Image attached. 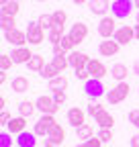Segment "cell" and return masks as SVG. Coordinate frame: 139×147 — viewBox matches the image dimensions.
Listing matches in <instances>:
<instances>
[{"label": "cell", "mask_w": 139, "mask_h": 147, "mask_svg": "<svg viewBox=\"0 0 139 147\" xmlns=\"http://www.w3.org/2000/svg\"><path fill=\"white\" fill-rule=\"evenodd\" d=\"M4 41L14 45V47H25L29 41H27V31H21V29H12V31H4Z\"/></svg>", "instance_id": "cell-7"}, {"label": "cell", "mask_w": 139, "mask_h": 147, "mask_svg": "<svg viewBox=\"0 0 139 147\" xmlns=\"http://www.w3.org/2000/svg\"><path fill=\"white\" fill-rule=\"evenodd\" d=\"M84 143H86V147H102V139L98 135H92L88 141H84Z\"/></svg>", "instance_id": "cell-40"}, {"label": "cell", "mask_w": 139, "mask_h": 147, "mask_svg": "<svg viewBox=\"0 0 139 147\" xmlns=\"http://www.w3.org/2000/svg\"><path fill=\"white\" fill-rule=\"evenodd\" d=\"M113 39H115V41H119L121 45H129V43L135 39V27H131V25H123V27H119Z\"/></svg>", "instance_id": "cell-9"}, {"label": "cell", "mask_w": 139, "mask_h": 147, "mask_svg": "<svg viewBox=\"0 0 139 147\" xmlns=\"http://www.w3.org/2000/svg\"><path fill=\"white\" fill-rule=\"evenodd\" d=\"M12 145V133H0V147H10Z\"/></svg>", "instance_id": "cell-38"}, {"label": "cell", "mask_w": 139, "mask_h": 147, "mask_svg": "<svg viewBox=\"0 0 139 147\" xmlns=\"http://www.w3.org/2000/svg\"><path fill=\"white\" fill-rule=\"evenodd\" d=\"M14 2H21V0H14Z\"/></svg>", "instance_id": "cell-55"}, {"label": "cell", "mask_w": 139, "mask_h": 147, "mask_svg": "<svg viewBox=\"0 0 139 147\" xmlns=\"http://www.w3.org/2000/svg\"><path fill=\"white\" fill-rule=\"evenodd\" d=\"M37 23L41 25L43 31H51V29H53V14H41L37 18Z\"/></svg>", "instance_id": "cell-32"}, {"label": "cell", "mask_w": 139, "mask_h": 147, "mask_svg": "<svg viewBox=\"0 0 139 147\" xmlns=\"http://www.w3.org/2000/svg\"><path fill=\"white\" fill-rule=\"evenodd\" d=\"M10 119H12V117L6 113V110H2V115H0V125H8V123H10Z\"/></svg>", "instance_id": "cell-43"}, {"label": "cell", "mask_w": 139, "mask_h": 147, "mask_svg": "<svg viewBox=\"0 0 139 147\" xmlns=\"http://www.w3.org/2000/svg\"><path fill=\"white\" fill-rule=\"evenodd\" d=\"M119 49H121V43L115 41V39H104L98 45V53L102 55V57H113V55L119 53Z\"/></svg>", "instance_id": "cell-10"}, {"label": "cell", "mask_w": 139, "mask_h": 147, "mask_svg": "<svg viewBox=\"0 0 139 147\" xmlns=\"http://www.w3.org/2000/svg\"><path fill=\"white\" fill-rule=\"evenodd\" d=\"M111 76L117 80V82H125L127 80V65L125 63H115L111 67Z\"/></svg>", "instance_id": "cell-23"}, {"label": "cell", "mask_w": 139, "mask_h": 147, "mask_svg": "<svg viewBox=\"0 0 139 147\" xmlns=\"http://www.w3.org/2000/svg\"><path fill=\"white\" fill-rule=\"evenodd\" d=\"M19 10H21V2H14V0H10L8 4L2 6V14H6V16H16Z\"/></svg>", "instance_id": "cell-28"}, {"label": "cell", "mask_w": 139, "mask_h": 147, "mask_svg": "<svg viewBox=\"0 0 139 147\" xmlns=\"http://www.w3.org/2000/svg\"><path fill=\"white\" fill-rule=\"evenodd\" d=\"M88 8L92 14L107 16V12L111 10V4H109V0H88Z\"/></svg>", "instance_id": "cell-15"}, {"label": "cell", "mask_w": 139, "mask_h": 147, "mask_svg": "<svg viewBox=\"0 0 139 147\" xmlns=\"http://www.w3.org/2000/svg\"><path fill=\"white\" fill-rule=\"evenodd\" d=\"M102 110H104V106H102V104H98V102H94V100H92V102H90V104H88V110H86V113H88V115H90V117H96V115H98V113H102Z\"/></svg>", "instance_id": "cell-37"}, {"label": "cell", "mask_w": 139, "mask_h": 147, "mask_svg": "<svg viewBox=\"0 0 139 147\" xmlns=\"http://www.w3.org/2000/svg\"><path fill=\"white\" fill-rule=\"evenodd\" d=\"M76 147H86V143H78V145H76Z\"/></svg>", "instance_id": "cell-52"}, {"label": "cell", "mask_w": 139, "mask_h": 147, "mask_svg": "<svg viewBox=\"0 0 139 147\" xmlns=\"http://www.w3.org/2000/svg\"><path fill=\"white\" fill-rule=\"evenodd\" d=\"M86 69H88L90 78H98V80H102V78L109 74V69L104 67V63H102V61H98V59H92V57H90L88 65H86Z\"/></svg>", "instance_id": "cell-14"}, {"label": "cell", "mask_w": 139, "mask_h": 147, "mask_svg": "<svg viewBox=\"0 0 139 147\" xmlns=\"http://www.w3.org/2000/svg\"><path fill=\"white\" fill-rule=\"evenodd\" d=\"M45 65H47V63H45V57H43V55H33V57L27 61V67H29L31 71H41Z\"/></svg>", "instance_id": "cell-24"}, {"label": "cell", "mask_w": 139, "mask_h": 147, "mask_svg": "<svg viewBox=\"0 0 139 147\" xmlns=\"http://www.w3.org/2000/svg\"><path fill=\"white\" fill-rule=\"evenodd\" d=\"M53 100H55V104L61 106V104L65 102V92H63V90H55V92H53Z\"/></svg>", "instance_id": "cell-41"}, {"label": "cell", "mask_w": 139, "mask_h": 147, "mask_svg": "<svg viewBox=\"0 0 139 147\" xmlns=\"http://www.w3.org/2000/svg\"><path fill=\"white\" fill-rule=\"evenodd\" d=\"M127 96H129V84L127 82H119L107 94V100H109V104H119V102H123Z\"/></svg>", "instance_id": "cell-4"}, {"label": "cell", "mask_w": 139, "mask_h": 147, "mask_svg": "<svg viewBox=\"0 0 139 147\" xmlns=\"http://www.w3.org/2000/svg\"><path fill=\"white\" fill-rule=\"evenodd\" d=\"M117 33V18L115 16H102L98 23V35L102 39H113Z\"/></svg>", "instance_id": "cell-3"}, {"label": "cell", "mask_w": 139, "mask_h": 147, "mask_svg": "<svg viewBox=\"0 0 139 147\" xmlns=\"http://www.w3.org/2000/svg\"><path fill=\"white\" fill-rule=\"evenodd\" d=\"M67 35L72 37V41H74L76 45H80V43L86 41V37H88V27H86L84 23H74Z\"/></svg>", "instance_id": "cell-11"}, {"label": "cell", "mask_w": 139, "mask_h": 147, "mask_svg": "<svg viewBox=\"0 0 139 147\" xmlns=\"http://www.w3.org/2000/svg\"><path fill=\"white\" fill-rule=\"evenodd\" d=\"M98 137L102 139V143H109L113 139V129H107V127H100L98 129Z\"/></svg>", "instance_id": "cell-36"}, {"label": "cell", "mask_w": 139, "mask_h": 147, "mask_svg": "<svg viewBox=\"0 0 139 147\" xmlns=\"http://www.w3.org/2000/svg\"><path fill=\"white\" fill-rule=\"evenodd\" d=\"M10 57H12L14 63H27V61L33 57V53H31V49L25 45V47H14L12 53H10Z\"/></svg>", "instance_id": "cell-16"}, {"label": "cell", "mask_w": 139, "mask_h": 147, "mask_svg": "<svg viewBox=\"0 0 139 147\" xmlns=\"http://www.w3.org/2000/svg\"><path fill=\"white\" fill-rule=\"evenodd\" d=\"M0 108H2V110L6 108V98H0Z\"/></svg>", "instance_id": "cell-48"}, {"label": "cell", "mask_w": 139, "mask_h": 147, "mask_svg": "<svg viewBox=\"0 0 139 147\" xmlns=\"http://www.w3.org/2000/svg\"><path fill=\"white\" fill-rule=\"evenodd\" d=\"M129 143H131V147H139V133H137V135H133Z\"/></svg>", "instance_id": "cell-44"}, {"label": "cell", "mask_w": 139, "mask_h": 147, "mask_svg": "<svg viewBox=\"0 0 139 147\" xmlns=\"http://www.w3.org/2000/svg\"><path fill=\"white\" fill-rule=\"evenodd\" d=\"M8 127V133H12V135H21L23 131H27V119L25 117H12L10 119V123L6 125Z\"/></svg>", "instance_id": "cell-17"}, {"label": "cell", "mask_w": 139, "mask_h": 147, "mask_svg": "<svg viewBox=\"0 0 139 147\" xmlns=\"http://www.w3.org/2000/svg\"><path fill=\"white\" fill-rule=\"evenodd\" d=\"M59 45H61V49H63L65 53H67V51L72 53V51H74V47H76V43L72 41V37H70V35H63V39L59 41Z\"/></svg>", "instance_id": "cell-34"}, {"label": "cell", "mask_w": 139, "mask_h": 147, "mask_svg": "<svg viewBox=\"0 0 139 147\" xmlns=\"http://www.w3.org/2000/svg\"><path fill=\"white\" fill-rule=\"evenodd\" d=\"M39 74H41V78H45L47 82H49V80H53V78H57V76H61V71H59L53 63H47Z\"/></svg>", "instance_id": "cell-25"}, {"label": "cell", "mask_w": 139, "mask_h": 147, "mask_svg": "<svg viewBox=\"0 0 139 147\" xmlns=\"http://www.w3.org/2000/svg\"><path fill=\"white\" fill-rule=\"evenodd\" d=\"M35 110H37V104H35V102H31V100H21L19 102V115L21 117L29 119V117H33Z\"/></svg>", "instance_id": "cell-21"}, {"label": "cell", "mask_w": 139, "mask_h": 147, "mask_svg": "<svg viewBox=\"0 0 139 147\" xmlns=\"http://www.w3.org/2000/svg\"><path fill=\"white\" fill-rule=\"evenodd\" d=\"M10 88H12L14 92H19V94H23V92L29 90V78H25V76H16V78H12Z\"/></svg>", "instance_id": "cell-22"}, {"label": "cell", "mask_w": 139, "mask_h": 147, "mask_svg": "<svg viewBox=\"0 0 139 147\" xmlns=\"http://www.w3.org/2000/svg\"><path fill=\"white\" fill-rule=\"evenodd\" d=\"M53 147H59V145H53Z\"/></svg>", "instance_id": "cell-56"}, {"label": "cell", "mask_w": 139, "mask_h": 147, "mask_svg": "<svg viewBox=\"0 0 139 147\" xmlns=\"http://www.w3.org/2000/svg\"><path fill=\"white\" fill-rule=\"evenodd\" d=\"M133 4H135V8H139V0H133Z\"/></svg>", "instance_id": "cell-51"}, {"label": "cell", "mask_w": 139, "mask_h": 147, "mask_svg": "<svg viewBox=\"0 0 139 147\" xmlns=\"http://www.w3.org/2000/svg\"><path fill=\"white\" fill-rule=\"evenodd\" d=\"M135 39H137V41H139V23H137V25H135Z\"/></svg>", "instance_id": "cell-49"}, {"label": "cell", "mask_w": 139, "mask_h": 147, "mask_svg": "<svg viewBox=\"0 0 139 147\" xmlns=\"http://www.w3.org/2000/svg\"><path fill=\"white\" fill-rule=\"evenodd\" d=\"M53 14V27H57V29H63L65 27V21H67V14H65V10H55V12H51Z\"/></svg>", "instance_id": "cell-29"}, {"label": "cell", "mask_w": 139, "mask_h": 147, "mask_svg": "<svg viewBox=\"0 0 139 147\" xmlns=\"http://www.w3.org/2000/svg\"><path fill=\"white\" fill-rule=\"evenodd\" d=\"M72 2H74V4H86L88 0H72Z\"/></svg>", "instance_id": "cell-50"}, {"label": "cell", "mask_w": 139, "mask_h": 147, "mask_svg": "<svg viewBox=\"0 0 139 147\" xmlns=\"http://www.w3.org/2000/svg\"><path fill=\"white\" fill-rule=\"evenodd\" d=\"M67 123L72 125V127H82L84 123H86V113L80 108V106H72L67 110Z\"/></svg>", "instance_id": "cell-12"}, {"label": "cell", "mask_w": 139, "mask_h": 147, "mask_svg": "<svg viewBox=\"0 0 139 147\" xmlns=\"http://www.w3.org/2000/svg\"><path fill=\"white\" fill-rule=\"evenodd\" d=\"M8 80V76H6V71H2V74H0V84H4Z\"/></svg>", "instance_id": "cell-47"}, {"label": "cell", "mask_w": 139, "mask_h": 147, "mask_svg": "<svg viewBox=\"0 0 139 147\" xmlns=\"http://www.w3.org/2000/svg\"><path fill=\"white\" fill-rule=\"evenodd\" d=\"M63 29H57V27H53L51 31H47V41H51L53 45H59V41L63 39Z\"/></svg>", "instance_id": "cell-27"}, {"label": "cell", "mask_w": 139, "mask_h": 147, "mask_svg": "<svg viewBox=\"0 0 139 147\" xmlns=\"http://www.w3.org/2000/svg\"><path fill=\"white\" fill-rule=\"evenodd\" d=\"M47 139L53 143V145H61V143L65 141V131H63V127H61L59 123H55L53 127H51V131H49Z\"/></svg>", "instance_id": "cell-18"}, {"label": "cell", "mask_w": 139, "mask_h": 147, "mask_svg": "<svg viewBox=\"0 0 139 147\" xmlns=\"http://www.w3.org/2000/svg\"><path fill=\"white\" fill-rule=\"evenodd\" d=\"M16 145L19 147H35L37 145V135L29 133V131H23L21 135H16Z\"/></svg>", "instance_id": "cell-19"}, {"label": "cell", "mask_w": 139, "mask_h": 147, "mask_svg": "<svg viewBox=\"0 0 139 147\" xmlns=\"http://www.w3.org/2000/svg\"><path fill=\"white\" fill-rule=\"evenodd\" d=\"M65 51L61 49V45H53V55H63Z\"/></svg>", "instance_id": "cell-45"}, {"label": "cell", "mask_w": 139, "mask_h": 147, "mask_svg": "<svg viewBox=\"0 0 139 147\" xmlns=\"http://www.w3.org/2000/svg\"><path fill=\"white\" fill-rule=\"evenodd\" d=\"M37 2H45V0H37Z\"/></svg>", "instance_id": "cell-54"}, {"label": "cell", "mask_w": 139, "mask_h": 147, "mask_svg": "<svg viewBox=\"0 0 139 147\" xmlns=\"http://www.w3.org/2000/svg\"><path fill=\"white\" fill-rule=\"evenodd\" d=\"M129 123L139 129V108H133L131 113H129Z\"/></svg>", "instance_id": "cell-39"}, {"label": "cell", "mask_w": 139, "mask_h": 147, "mask_svg": "<svg viewBox=\"0 0 139 147\" xmlns=\"http://www.w3.org/2000/svg\"><path fill=\"white\" fill-rule=\"evenodd\" d=\"M76 131H78V139H82V141H88V139L94 135V133H92V127H90L88 123H84L82 127H78Z\"/></svg>", "instance_id": "cell-31"}, {"label": "cell", "mask_w": 139, "mask_h": 147, "mask_svg": "<svg viewBox=\"0 0 139 147\" xmlns=\"http://www.w3.org/2000/svg\"><path fill=\"white\" fill-rule=\"evenodd\" d=\"M76 78L82 80V82H88L90 80V74H88V69H76Z\"/></svg>", "instance_id": "cell-42"}, {"label": "cell", "mask_w": 139, "mask_h": 147, "mask_svg": "<svg viewBox=\"0 0 139 147\" xmlns=\"http://www.w3.org/2000/svg\"><path fill=\"white\" fill-rule=\"evenodd\" d=\"M137 23H139V12H137Z\"/></svg>", "instance_id": "cell-53"}, {"label": "cell", "mask_w": 139, "mask_h": 147, "mask_svg": "<svg viewBox=\"0 0 139 147\" xmlns=\"http://www.w3.org/2000/svg\"><path fill=\"white\" fill-rule=\"evenodd\" d=\"M67 78L63 76V74H61V76H57V78H53V80H49V90H65L67 88Z\"/></svg>", "instance_id": "cell-26"}, {"label": "cell", "mask_w": 139, "mask_h": 147, "mask_svg": "<svg viewBox=\"0 0 139 147\" xmlns=\"http://www.w3.org/2000/svg\"><path fill=\"white\" fill-rule=\"evenodd\" d=\"M51 63H53L61 74H63V69H65V67H70V59H67V55H65V53H63V55H55Z\"/></svg>", "instance_id": "cell-33"}, {"label": "cell", "mask_w": 139, "mask_h": 147, "mask_svg": "<svg viewBox=\"0 0 139 147\" xmlns=\"http://www.w3.org/2000/svg\"><path fill=\"white\" fill-rule=\"evenodd\" d=\"M12 57H10V55L8 53H2V55H0V69H2V71H8L10 67H12Z\"/></svg>", "instance_id": "cell-35"}, {"label": "cell", "mask_w": 139, "mask_h": 147, "mask_svg": "<svg viewBox=\"0 0 139 147\" xmlns=\"http://www.w3.org/2000/svg\"><path fill=\"white\" fill-rule=\"evenodd\" d=\"M57 121H55V117L53 115H43L37 123H35V135L37 137H45V135H49V131H51V127H53Z\"/></svg>", "instance_id": "cell-6"}, {"label": "cell", "mask_w": 139, "mask_h": 147, "mask_svg": "<svg viewBox=\"0 0 139 147\" xmlns=\"http://www.w3.org/2000/svg\"><path fill=\"white\" fill-rule=\"evenodd\" d=\"M35 104H37V110H41L43 115H55L59 110V104H55L53 96H39Z\"/></svg>", "instance_id": "cell-8"}, {"label": "cell", "mask_w": 139, "mask_h": 147, "mask_svg": "<svg viewBox=\"0 0 139 147\" xmlns=\"http://www.w3.org/2000/svg\"><path fill=\"white\" fill-rule=\"evenodd\" d=\"M94 123H96L98 127H107V129H113V125H115V119H113V115L109 113V110H102V113H98V115L94 117Z\"/></svg>", "instance_id": "cell-20"}, {"label": "cell", "mask_w": 139, "mask_h": 147, "mask_svg": "<svg viewBox=\"0 0 139 147\" xmlns=\"http://www.w3.org/2000/svg\"><path fill=\"white\" fill-rule=\"evenodd\" d=\"M27 41H29V45H41L45 41V31L41 29V25L37 21H29V25H27Z\"/></svg>", "instance_id": "cell-2"}, {"label": "cell", "mask_w": 139, "mask_h": 147, "mask_svg": "<svg viewBox=\"0 0 139 147\" xmlns=\"http://www.w3.org/2000/svg\"><path fill=\"white\" fill-rule=\"evenodd\" d=\"M133 8H135L133 0H113L111 2V12L115 18H127L133 12Z\"/></svg>", "instance_id": "cell-1"}, {"label": "cell", "mask_w": 139, "mask_h": 147, "mask_svg": "<svg viewBox=\"0 0 139 147\" xmlns=\"http://www.w3.org/2000/svg\"><path fill=\"white\" fill-rule=\"evenodd\" d=\"M84 92H86V96L92 98V100L104 96V84H102V80H98V78H90L88 82H84Z\"/></svg>", "instance_id": "cell-5"}, {"label": "cell", "mask_w": 139, "mask_h": 147, "mask_svg": "<svg viewBox=\"0 0 139 147\" xmlns=\"http://www.w3.org/2000/svg\"><path fill=\"white\" fill-rule=\"evenodd\" d=\"M67 59H70V65L74 69H86V65L90 61V57L86 53H82V51H72L67 55Z\"/></svg>", "instance_id": "cell-13"}, {"label": "cell", "mask_w": 139, "mask_h": 147, "mask_svg": "<svg viewBox=\"0 0 139 147\" xmlns=\"http://www.w3.org/2000/svg\"><path fill=\"white\" fill-rule=\"evenodd\" d=\"M133 74L139 76V59H135V63H133Z\"/></svg>", "instance_id": "cell-46"}, {"label": "cell", "mask_w": 139, "mask_h": 147, "mask_svg": "<svg viewBox=\"0 0 139 147\" xmlns=\"http://www.w3.org/2000/svg\"><path fill=\"white\" fill-rule=\"evenodd\" d=\"M0 27H2V31H12V29H16V18L2 14V16H0Z\"/></svg>", "instance_id": "cell-30"}]
</instances>
